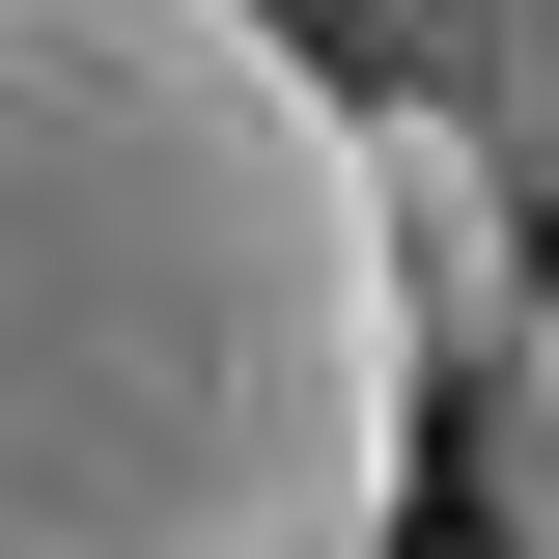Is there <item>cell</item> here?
I'll return each instance as SVG.
<instances>
[{
    "label": "cell",
    "instance_id": "obj_1",
    "mask_svg": "<svg viewBox=\"0 0 559 559\" xmlns=\"http://www.w3.org/2000/svg\"><path fill=\"white\" fill-rule=\"evenodd\" d=\"M392 476L336 57L252 0H0V559H392Z\"/></svg>",
    "mask_w": 559,
    "mask_h": 559
},
{
    "label": "cell",
    "instance_id": "obj_2",
    "mask_svg": "<svg viewBox=\"0 0 559 559\" xmlns=\"http://www.w3.org/2000/svg\"><path fill=\"white\" fill-rule=\"evenodd\" d=\"M336 168H364V280H392V364H503V336H532V197H503L448 112H364V84H336Z\"/></svg>",
    "mask_w": 559,
    "mask_h": 559
},
{
    "label": "cell",
    "instance_id": "obj_3",
    "mask_svg": "<svg viewBox=\"0 0 559 559\" xmlns=\"http://www.w3.org/2000/svg\"><path fill=\"white\" fill-rule=\"evenodd\" d=\"M364 112H448L503 197H559V0H364Z\"/></svg>",
    "mask_w": 559,
    "mask_h": 559
},
{
    "label": "cell",
    "instance_id": "obj_4",
    "mask_svg": "<svg viewBox=\"0 0 559 559\" xmlns=\"http://www.w3.org/2000/svg\"><path fill=\"white\" fill-rule=\"evenodd\" d=\"M476 532H503V559H559V280H532V336L476 364Z\"/></svg>",
    "mask_w": 559,
    "mask_h": 559
}]
</instances>
